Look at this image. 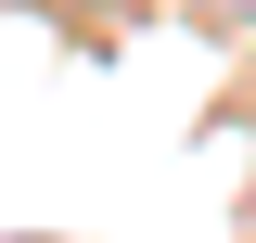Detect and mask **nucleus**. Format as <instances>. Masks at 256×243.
Instances as JSON below:
<instances>
[]
</instances>
